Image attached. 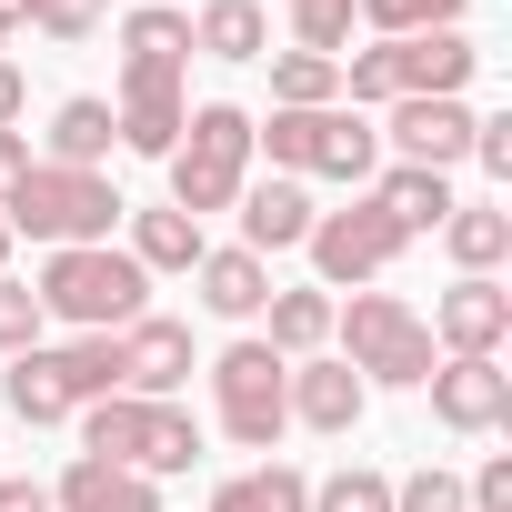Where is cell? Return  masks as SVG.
<instances>
[{"instance_id": "cell-1", "label": "cell", "mask_w": 512, "mask_h": 512, "mask_svg": "<svg viewBox=\"0 0 512 512\" xmlns=\"http://www.w3.org/2000/svg\"><path fill=\"white\" fill-rule=\"evenodd\" d=\"M41 322H71V332H131L141 322V292L151 272L111 241H81V251H41Z\"/></svg>"}, {"instance_id": "cell-2", "label": "cell", "mask_w": 512, "mask_h": 512, "mask_svg": "<svg viewBox=\"0 0 512 512\" xmlns=\"http://www.w3.org/2000/svg\"><path fill=\"white\" fill-rule=\"evenodd\" d=\"M251 151H272V171H322V181H372L382 171V131L362 121V111H342V101H322V111H272V121H251Z\"/></svg>"}, {"instance_id": "cell-3", "label": "cell", "mask_w": 512, "mask_h": 512, "mask_svg": "<svg viewBox=\"0 0 512 512\" xmlns=\"http://www.w3.org/2000/svg\"><path fill=\"white\" fill-rule=\"evenodd\" d=\"M81 452H101V462H121V472L161 482V472H191V462H201V422H191L181 402L111 392V402H91V412H81Z\"/></svg>"}, {"instance_id": "cell-4", "label": "cell", "mask_w": 512, "mask_h": 512, "mask_svg": "<svg viewBox=\"0 0 512 512\" xmlns=\"http://www.w3.org/2000/svg\"><path fill=\"white\" fill-rule=\"evenodd\" d=\"M131 201L101 181V171H51V161H31L21 171V191L0 201V221L11 231H31L41 251H81V241H111V221H121Z\"/></svg>"}, {"instance_id": "cell-5", "label": "cell", "mask_w": 512, "mask_h": 512, "mask_svg": "<svg viewBox=\"0 0 512 512\" xmlns=\"http://www.w3.org/2000/svg\"><path fill=\"white\" fill-rule=\"evenodd\" d=\"M241 181H251V111L241 101H201L181 121V141H171V211H191V221L231 211Z\"/></svg>"}, {"instance_id": "cell-6", "label": "cell", "mask_w": 512, "mask_h": 512, "mask_svg": "<svg viewBox=\"0 0 512 512\" xmlns=\"http://www.w3.org/2000/svg\"><path fill=\"white\" fill-rule=\"evenodd\" d=\"M332 332H342V362H352L362 382H392V392H422V382H432V332H422L412 302L352 292V312H332Z\"/></svg>"}, {"instance_id": "cell-7", "label": "cell", "mask_w": 512, "mask_h": 512, "mask_svg": "<svg viewBox=\"0 0 512 512\" xmlns=\"http://www.w3.org/2000/svg\"><path fill=\"white\" fill-rule=\"evenodd\" d=\"M211 402H221V432H231L241 452H272V442L292 432V362H282L272 342H231V352L211 362Z\"/></svg>"}, {"instance_id": "cell-8", "label": "cell", "mask_w": 512, "mask_h": 512, "mask_svg": "<svg viewBox=\"0 0 512 512\" xmlns=\"http://www.w3.org/2000/svg\"><path fill=\"white\" fill-rule=\"evenodd\" d=\"M402 241H412V231H402V221L362 191L352 211H312V241H302V251H312L322 292H362V282H382V272L402 262Z\"/></svg>"}, {"instance_id": "cell-9", "label": "cell", "mask_w": 512, "mask_h": 512, "mask_svg": "<svg viewBox=\"0 0 512 512\" xmlns=\"http://www.w3.org/2000/svg\"><path fill=\"white\" fill-rule=\"evenodd\" d=\"M181 71H191V61H171V51H121V101H111V121H121V151H141V161H171V141H181V121H191V101H181Z\"/></svg>"}, {"instance_id": "cell-10", "label": "cell", "mask_w": 512, "mask_h": 512, "mask_svg": "<svg viewBox=\"0 0 512 512\" xmlns=\"http://www.w3.org/2000/svg\"><path fill=\"white\" fill-rule=\"evenodd\" d=\"M432 422L442 432H502L512 422V372H502V352H452V362H432Z\"/></svg>"}, {"instance_id": "cell-11", "label": "cell", "mask_w": 512, "mask_h": 512, "mask_svg": "<svg viewBox=\"0 0 512 512\" xmlns=\"http://www.w3.org/2000/svg\"><path fill=\"white\" fill-rule=\"evenodd\" d=\"M422 332L442 342V362H452V352H502V342H512V292H502L492 272H462V282L432 302Z\"/></svg>"}, {"instance_id": "cell-12", "label": "cell", "mask_w": 512, "mask_h": 512, "mask_svg": "<svg viewBox=\"0 0 512 512\" xmlns=\"http://www.w3.org/2000/svg\"><path fill=\"white\" fill-rule=\"evenodd\" d=\"M121 342V392H141V402H171L181 382H191V322H161V312H141L131 332H111Z\"/></svg>"}, {"instance_id": "cell-13", "label": "cell", "mask_w": 512, "mask_h": 512, "mask_svg": "<svg viewBox=\"0 0 512 512\" xmlns=\"http://www.w3.org/2000/svg\"><path fill=\"white\" fill-rule=\"evenodd\" d=\"M241 251H262V262H272V251H302L312 241V191L292 181V171H272V181H241Z\"/></svg>"}, {"instance_id": "cell-14", "label": "cell", "mask_w": 512, "mask_h": 512, "mask_svg": "<svg viewBox=\"0 0 512 512\" xmlns=\"http://www.w3.org/2000/svg\"><path fill=\"white\" fill-rule=\"evenodd\" d=\"M482 71L472 31H422V41H392V81L402 101H462V81Z\"/></svg>"}, {"instance_id": "cell-15", "label": "cell", "mask_w": 512, "mask_h": 512, "mask_svg": "<svg viewBox=\"0 0 512 512\" xmlns=\"http://www.w3.org/2000/svg\"><path fill=\"white\" fill-rule=\"evenodd\" d=\"M392 151L422 171H452L472 151V111L462 101H392Z\"/></svg>"}, {"instance_id": "cell-16", "label": "cell", "mask_w": 512, "mask_h": 512, "mask_svg": "<svg viewBox=\"0 0 512 512\" xmlns=\"http://www.w3.org/2000/svg\"><path fill=\"white\" fill-rule=\"evenodd\" d=\"M362 402H372V382L352 372V362H292V422H312V432H352L362 422Z\"/></svg>"}, {"instance_id": "cell-17", "label": "cell", "mask_w": 512, "mask_h": 512, "mask_svg": "<svg viewBox=\"0 0 512 512\" xmlns=\"http://www.w3.org/2000/svg\"><path fill=\"white\" fill-rule=\"evenodd\" d=\"M191 282H201V312L211 322H251L272 302V262H262V251H201Z\"/></svg>"}, {"instance_id": "cell-18", "label": "cell", "mask_w": 512, "mask_h": 512, "mask_svg": "<svg viewBox=\"0 0 512 512\" xmlns=\"http://www.w3.org/2000/svg\"><path fill=\"white\" fill-rule=\"evenodd\" d=\"M111 151H121V121H111V101H91V91L61 101L51 131H41V161H51V171H101Z\"/></svg>"}, {"instance_id": "cell-19", "label": "cell", "mask_w": 512, "mask_h": 512, "mask_svg": "<svg viewBox=\"0 0 512 512\" xmlns=\"http://www.w3.org/2000/svg\"><path fill=\"white\" fill-rule=\"evenodd\" d=\"M51 512H161V492H151L141 472H121V462H101V452H81V462L61 472V492H51Z\"/></svg>"}, {"instance_id": "cell-20", "label": "cell", "mask_w": 512, "mask_h": 512, "mask_svg": "<svg viewBox=\"0 0 512 512\" xmlns=\"http://www.w3.org/2000/svg\"><path fill=\"white\" fill-rule=\"evenodd\" d=\"M191 51H201V61H262V51H272L262 0H201V11H191Z\"/></svg>"}, {"instance_id": "cell-21", "label": "cell", "mask_w": 512, "mask_h": 512, "mask_svg": "<svg viewBox=\"0 0 512 512\" xmlns=\"http://www.w3.org/2000/svg\"><path fill=\"white\" fill-rule=\"evenodd\" d=\"M372 201L402 221V231H442L452 221V171H422V161H392L372 171Z\"/></svg>"}, {"instance_id": "cell-22", "label": "cell", "mask_w": 512, "mask_h": 512, "mask_svg": "<svg viewBox=\"0 0 512 512\" xmlns=\"http://www.w3.org/2000/svg\"><path fill=\"white\" fill-rule=\"evenodd\" d=\"M0 402H11L21 422H81V402L61 382V352H21L11 372H0Z\"/></svg>"}, {"instance_id": "cell-23", "label": "cell", "mask_w": 512, "mask_h": 512, "mask_svg": "<svg viewBox=\"0 0 512 512\" xmlns=\"http://www.w3.org/2000/svg\"><path fill=\"white\" fill-rule=\"evenodd\" d=\"M201 251H211V241H201L191 211H171V201H161V211H131V262H141V272H191Z\"/></svg>"}, {"instance_id": "cell-24", "label": "cell", "mask_w": 512, "mask_h": 512, "mask_svg": "<svg viewBox=\"0 0 512 512\" xmlns=\"http://www.w3.org/2000/svg\"><path fill=\"white\" fill-rule=\"evenodd\" d=\"M442 251L462 272H492L502 251H512V211L502 201H452V221H442Z\"/></svg>"}, {"instance_id": "cell-25", "label": "cell", "mask_w": 512, "mask_h": 512, "mask_svg": "<svg viewBox=\"0 0 512 512\" xmlns=\"http://www.w3.org/2000/svg\"><path fill=\"white\" fill-rule=\"evenodd\" d=\"M211 512H312V472H292V462L231 472V482L211 492Z\"/></svg>"}, {"instance_id": "cell-26", "label": "cell", "mask_w": 512, "mask_h": 512, "mask_svg": "<svg viewBox=\"0 0 512 512\" xmlns=\"http://www.w3.org/2000/svg\"><path fill=\"white\" fill-rule=\"evenodd\" d=\"M262 312H272V352H282V362H312V352L332 342V292H322V282H312V292H272Z\"/></svg>"}, {"instance_id": "cell-27", "label": "cell", "mask_w": 512, "mask_h": 512, "mask_svg": "<svg viewBox=\"0 0 512 512\" xmlns=\"http://www.w3.org/2000/svg\"><path fill=\"white\" fill-rule=\"evenodd\" d=\"M472 0H352V21H372L382 41H422V31H462Z\"/></svg>"}, {"instance_id": "cell-28", "label": "cell", "mask_w": 512, "mask_h": 512, "mask_svg": "<svg viewBox=\"0 0 512 512\" xmlns=\"http://www.w3.org/2000/svg\"><path fill=\"white\" fill-rule=\"evenodd\" d=\"M322 101H342V61L282 51V61H272V111H322Z\"/></svg>"}, {"instance_id": "cell-29", "label": "cell", "mask_w": 512, "mask_h": 512, "mask_svg": "<svg viewBox=\"0 0 512 512\" xmlns=\"http://www.w3.org/2000/svg\"><path fill=\"white\" fill-rule=\"evenodd\" d=\"M61 382H71V402H81V412H91V402H111V392H121V342H111V332L61 342Z\"/></svg>"}, {"instance_id": "cell-30", "label": "cell", "mask_w": 512, "mask_h": 512, "mask_svg": "<svg viewBox=\"0 0 512 512\" xmlns=\"http://www.w3.org/2000/svg\"><path fill=\"white\" fill-rule=\"evenodd\" d=\"M312 512H392V472H372V462H342L332 482H312Z\"/></svg>"}, {"instance_id": "cell-31", "label": "cell", "mask_w": 512, "mask_h": 512, "mask_svg": "<svg viewBox=\"0 0 512 512\" xmlns=\"http://www.w3.org/2000/svg\"><path fill=\"white\" fill-rule=\"evenodd\" d=\"M342 41H352V0H292V51L342 61Z\"/></svg>"}, {"instance_id": "cell-32", "label": "cell", "mask_w": 512, "mask_h": 512, "mask_svg": "<svg viewBox=\"0 0 512 512\" xmlns=\"http://www.w3.org/2000/svg\"><path fill=\"white\" fill-rule=\"evenodd\" d=\"M41 352V292L31 282H0V362Z\"/></svg>"}, {"instance_id": "cell-33", "label": "cell", "mask_w": 512, "mask_h": 512, "mask_svg": "<svg viewBox=\"0 0 512 512\" xmlns=\"http://www.w3.org/2000/svg\"><path fill=\"white\" fill-rule=\"evenodd\" d=\"M392 512H472V502H462V482H452L442 462H422V472L392 482Z\"/></svg>"}, {"instance_id": "cell-34", "label": "cell", "mask_w": 512, "mask_h": 512, "mask_svg": "<svg viewBox=\"0 0 512 512\" xmlns=\"http://www.w3.org/2000/svg\"><path fill=\"white\" fill-rule=\"evenodd\" d=\"M31 21H41L51 41H91V31L111 21V0H31Z\"/></svg>"}, {"instance_id": "cell-35", "label": "cell", "mask_w": 512, "mask_h": 512, "mask_svg": "<svg viewBox=\"0 0 512 512\" xmlns=\"http://www.w3.org/2000/svg\"><path fill=\"white\" fill-rule=\"evenodd\" d=\"M472 161L492 181H512V121H472Z\"/></svg>"}, {"instance_id": "cell-36", "label": "cell", "mask_w": 512, "mask_h": 512, "mask_svg": "<svg viewBox=\"0 0 512 512\" xmlns=\"http://www.w3.org/2000/svg\"><path fill=\"white\" fill-rule=\"evenodd\" d=\"M21 111H31V81H21V61H0V131H21Z\"/></svg>"}, {"instance_id": "cell-37", "label": "cell", "mask_w": 512, "mask_h": 512, "mask_svg": "<svg viewBox=\"0 0 512 512\" xmlns=\"http://www.w3.org/2000/svg\"><path fill=\"white\" fill-rule=\"evenodd\" d=\"M21 171H31V131H0V201L21 191Z\"/></svg>"}, {"instance_id": "cell-38", "label": "cell", "mask_w": 512, "mask_h": 512, "mask_svg": "<svg viewBox=\"0 0 512 512\" xmlns=\"http://www.w3.org/2000/svg\"><path fill=\"white\" fill-rule=\"evenodd\" d=\"M0 512H51V492H41V482H21V472H0Z\"/></svg>"}, {"instance_id": "cell-39", "label": "cell", "mask_w": 512, "mask_h": 512, "mask_svg": "<svg viewBox=\"0 0 512 512\" xmlns=\"http://www.w3.org/2000/svg\"><path fill=\"white\" fill-rule=\"evenodd\" d=\"M11 31H21V21H11V0H0V61H11Z\"/></svg>"}, {"instance_id": "cell-40", "label": "cell", "mask_w": 512, "mask_h": 512, "mask_svg": "<svg viewBox=\"0 0 512 512\" xmlns=\"http://www.w3.org/2000/svg\"><path fill=\"white\" fill-rule=\"evenodd\" d=\"M0 262H11V221H0Z\"/></svg>"}, {"instance_id": "cell-41", "label": "cell", "mask_w": 512, "mask_h": 512, "mask_svg": "<svg viewBox=\"0 0 512 512\" xmlns=\"http://www.w3.org/2000/svg\"><path fill=\"white\" fill-rule=\"evenodd\" d=\"M11 21H31V0H11Z\"/></svg>"}]
</instances>
